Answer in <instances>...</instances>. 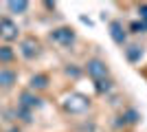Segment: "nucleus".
<instances>
[{
    "mask_svg": "<svg viewBox=\"0 0 147 132\" xmlns=\"http://www.w3.org/2000/svg\"><path fill=\"white\" fill-rule=\"evenodd\" d=\"M88 106H90V99H88L86 95H79V93H73V95H66V99H64V108H66L68 112H86Z\"/></svg>",
    "mask_w": 147,
    "mask_h": 132,
    "instance_id": "obj_1",
    "label": "nucleus"
},
{
    "mask_svg": "<svg viewBox=\"0 0 147 132\" xmlns=\"http://www.w3.org/2000/svg\"><path fill=\"white\" fill-rule=\"evenodd\" d=\"M20 38V29L11 18H0V40L5 42H16Z\"/></svg>",
    "mask_w": 147,
    "mask_h": 132,
    "instance_id": "obj_2",
    "label": "nucleus"
},
{
    "mask_svg": "<svg viewBox=\"0 0 147 132\" xmlns=\"http://www.w3.org/2000/svg\"><path fill=\"white\" fill-rule=\"evenodd\" d=\"M86 73L88 77H90L92 82H103L105 77H108V66H105V62H101V60H90V62L86 64Z\"/></svg>",
    "mask_w": 147,
    "mask_h": 132,
    "instance_id": "obj_3",
    "label": "nucleus"
},
{
    "mask_svg": "<svg viewBox=\"0 0 147 132\" xmlns=\"http://www.w3.org/2000/svg\"><path fill=\"white\" fill-rule=\"evenodd\" d=\"M40 42H37L33 35H29V38L20 40V53H22V57H26V60H33V57L40 55Z\"/></svg>",
    "mask_w": 147,
    "mask_h": 132,
    "instance_id": "obj_4",
    "label": "nucleus"
},
{
    "mask_svg": "<svg viewBox=\"0 0 147 132\" xmlns=\"http://www.w3.org/2000/svg\"><path fill=\"white\" fill-rule=\"evenodd\" d=\"M51 40L55 44H59V46H70L75 42V31L70 26H59V29H55L51 33Z\"/></svg>",
    "mask_w": 147,
    "mask_h": 132,
    "instance_id": "obj_5",
    "label": "nucleus"
},
{
    "mask_svg": "<svg viewBox=\"0 0 147 132\" xmlns=\"http://www.w3.org/2000/svg\"><path fill=\"white\" fill-rule=\"evenodd\" d=\"M42 106V99L37 97V95H33V90H26V93L20 95V108H24V110H29V112H33L35 108Z\"/></svg>",
    "mask_w": 147,
    "mask_h": 132,
    "instance_id": "obj_6",
    "label": "nucleus"
},
{
    "mask_svg": "<svg viewBox=\"0 0 147 132\" xmlns=\"http://www.w3.org/2000/svg\"><path fill=\"white\" fill-rule=\"evenodd\" d=\"M18 79V73L13 68H5V66H0V88H11Z\"/></svg>",
    "mask_w": 147,
    "mask_h": 132,
    "instance_id": "obj_7",
    "label": "nucleus"
},
{
    "mask_svg": "<svg viewBox=\"0 0 147 132\" xmlns=\"http://www.w3.org/2000/svg\"><path fill=\"white\" fill-rule=\"evenodd\" d=\"M110 35H112V40H114L117 44H123V42H125V31H123V24L119 22V20L110 22Z\"/></svg>",
    "mask_w": 147,
    "mask_h": 132,
    "instance_id": "obj_8",
    "label": "nucleus"
},
{
    "mask_svg": "<svg viewBox=\"0 0 147 132\" xmlns=\"http://www.w3.org/2000/svg\"><path fill=\"white\" fill-rule=\"evenodd\" d=\"M49 86V77L46 75H33L29 82V88L31 90H44V88Z\"/></svg>",
    "mask_w": 147,
    "mask_h": 132,
    "instance_id": "obj_9",
    "label": "nucleus"
},
{
    "mask_svg": "<svg viewBox=\"0 0 147 132\" xmlns=\"http://www.w3.org/2000/svg\"><path fill=\"white\" fill-rule=\"evenodd\" d=\"M7 9L11 13H24L26 9H29V2H26V0H9V2H7Z\"/></svg>",
    "mask_w": 147,
    "mask_h": 132,
    "instance_id": "obj_10",
    "label": "nucleus"
},
{
    "mask_svg": "<svg viewBox=\"0 0 147 132\" xmlns=\"http://www.w3.org/2000/svg\"><path fill=\"white\" fill-rule=\"evenodd\" d=\"M13 60H16V51L11 49V46H0V64H11Z\"/></svg>",
    "mask_w": 147,
    "mask_h": 132,
    "instance_id": "obj_11",
    "label": "nucleus"
},
{
    "mask_svg": "<svg viewBox=\"0 0 147 132\" xmlns=\"http://www.w3.org/2000/svg\"><path fill=\"white\" fill-rule=\"evenodd\" d=\"M121 119H123V123H127V126H134L136 121H138V112H136V110H127V112L123 114Z\"/></svg>",
    "mask_w": 147,
    "mask_h": 132,
    "instance_id": "obj_12",
    "label": "nucleus"
},
{
    "mask_svg": "<svg viewBox=\"0 0 147 132\" xmlns=\"http://www.w3.org/2000/svg\"><path fill=\"white\" fill-rule=\"evenodd\" d=\"M125 55H127L129 62H136V60L141 57V49H138V46H129V49H125Z\"/></svg>",
    "mask_w": 147,
    "mask_h": 132,
    "instance_id": "obj_13",
    "label": "nucleus"
},
{
    "mask_svg": "<svg viewBox=\"0 0 147 132\" xmlns=\"http://www.w3.org/2000/svg\"><path fill=\"white\" fill-rule=\"evenodd\" d=\"M138 16H141V24L147 29V5H141V7H138Z\"/></svg>",
    "mask_w": 147,
    "mask_h": 132,
    "instance_id": "obj_14",
    "label": "nucleus"
},
{
    "mask_svg": "<svg viewBox=\"0 0 147 132\" xmlns=\"http://www.w3.org/2000/svg\"><path fill=\"white\" fill-rule=\"evenodd\" d=\"M129 29H132L134 33H145V31H147V29L141 24V22H132V24H129Z\"/></svg>",
    "mask_w": 147,
    "mask_h": 132,
    "instance_id": "obj_15",
    "label": "nucleus"
},
{
    "mask_svg": "<svg viewBox=\"0 0 147 132\" xmlns=\"http://www.w3.org/2000/svg\"><path fill=\"white\" fill-rule=\"evenodd\" d=\"M97 90H99V93L110 90V82H108V79H103V82H97Z\"/></svg>",
    "mask_w": 147,
    "mask_h": 132,
    "instance_id": "obj_16",
    "label": "nucleus"
}]
</instances>
